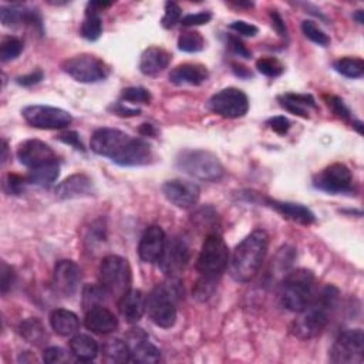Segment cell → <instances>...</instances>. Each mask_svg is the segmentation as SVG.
Here are the masks:
<instances>
[{"mask_svg": "<svg viewBox=\"0 0 364 364\" xmlns=\"http://www.w3.org/2000/svg\"><path fill=\"white\" fill-rule=\"evenodd\" d=\"M90 146L94 154L110 158L121 167H141L153 161V148L146 140L117 128L96 130Z\"/></svg>", "mask_w": 364, "mask_h": 364, "instance_id": "1", "label": "cell"}, {"mask_svg": "<svg viewBox=\"0 0 364 364\" xmlns=\"http://www.w3.org/2000/svg\"><path fill=\"white\" fill-rule=\"evenodd\" d=\"M339 298L340 292L333 285H328L317 292L312 302L299 312L296 321L292 323V333L303 340L321 335L330 322Z\"/></svg>", "mask_w": 364, "mask_h": 364, "instance_id": "2", "label": "cell"}, {"mask_svg": "<svg viewBox=\"0 0 364 364\" xmlns=\"http://www.w3.org/2000/svg\"><path fill=\"white\" fill-rule=\"evenodd\" d=\"M269 245L265 231L256 230L249 234L234 251L231 262V276L241 284L252 281L259 272Z\"/></svg>", "mask_w": 364, "mask_h": 364, "instance_id": "3", "label": "cell"}, {"mask_svg": "<svg viewBox=\"0 0 364 364\" xmlns=\"http://www.w3.org/2000/svg\"><path fill=\"white\" fill-rule=\"evenodd\" d=\"M182 295L181 282L169 278L167 282L157 285L147 299V312L151 321L162 328L169 329L176 322V302Z\"/></svg>", "mask_w": 364, "mask_h": 364, "instance_id": "4", "label": "cell"}, {"mask_svg": "<svg viewBox=\"0 0 364 364\" xmlns=\"http://www.w3.org/2000/svg\"><path fill=\"white\" fill-rule=\"evenodd\" d=\"M316 276L309 269H296L288 273L281 286L282 304L295 313L303 310L316 295Z\"/></svg>", "mask_w": 364, "mask_h": 364, "instance_id": "5", "label": "cell"}, {"mask_svg": "<svg viewBox=\"0 0 364 364\" xmlns=\"http://www.w3.org/2000/svg\"><path fill=\"white\" fill-rule=\"evenodd\" d=\"M176 167L182 172L202 181H219L225 174L219 158L205 150L181 151L176 157Z\"/></svg>", "mask_w": 364, "mask_h": 364, "instance_id": "6", "label": "cell"}, {"mask_svg": "<svg viewBox=\"0 0 364 364\" xmlns=\"http://www.w3.org/2000/svg\"><path fill=\"white\" fill-rule=\"evenodd\" d=\"M230 263V249L218 232L209 234L201 248L197 269L202 276L219 278Z\"/></svg>", "mask_w": 364, "mask_h": 364, "instance_id": "7", "label": "cell"}, {"mask_svg": "<svg viewBox=\"0 0 364 364\" xmlns=\"http://www.w3.org/2000/svg\"><path fill=\"white\" fill-rule=\"evenodd\" d=\"M99 279L108 296L121 298L131 289V267L128 260L118 255L106 256L100 263Z\"/></svg>", "mask_w": 364, "mask_h": 364, "instance_id": "8", "label": "cell"}, {"mask_svg": "<svg viewBox=\"0 0 364 364\" xmlns=\"http://www.w3.org/2000/svg\"><path fill=\"white\" fill-rule=\"evenodd\" d=\"M62 69L78 83L91 84L104 81L110 76V67L93 55H78L63 62Z\"/></svg>", "mask_w": 364, "mask_h": 364, "instance_id": "9", "label": "cell"}, {"mask_svg": "<svg viewBox=\"0 0 364 364\" xmlns=\"http://www.w3.org/2000/svg\"><path fill=\"white\" fill-rule=\"evenodd\" d=\"M208 107L212 113L223 117V118H241L249 110V100L248 96L242 90L235 87H227L216 94H214L209 102Z\"/></svg>", "mask_w": 364, "mask_h": 364, "instance_id": "10", "label": "cell"}, {"mask_svg": "<svg viewBox=\"0 0 364 364\" xmlns=\"http://www.w3.org/2000/svg\"><path fill=\"white\" fill-rule=\"evenodd\" d=\"M364 358V333L361 329L344 330L336 339L330 360L337 364H360Z\"/></svg>", "mask_w": 364, "mask_h": 364, "instance_id": "11", "label": "cell"}, {"mask_svg": "<svg viewBox=\"0 0 364 364\" xmlns=\"http://www.w3.org/2000/svg\"><path fill=\"white\" fill-rule=\"evenodd\" d=\"M26 122L38 130H63L73 122L69 111L52 106H29L22 111Z\"/></svg>", "mask_w": 364, "mask_h": 364, "instance_id": "12", "label": "cell"}, {"mask_svg": "<svg viewBox=\"0 0 364 364\" xmlns=\"http://www.w3.org/2000/svg\"><path fill=\"white\" fill-rule=\"evenodd\" d=\"M313 186L329 194H346L353 191V175L350 169L340 162L332 164L318 174Z\"/></svg>", "mask_w": 364, "mask_h": 364, "instance_id": "13", "label": "cell"}, {"mask_svg": "<svg viewBox=\"0 0 364 364\" xmlns=\"http://www.w3.org/2000/svg\"><path fill=\"white\" fill-rule=\"evenodd\" d=\"M164 197L175 206L188 209L198 204L201 197V190L197 184L190 181L171 179L162 186Z\"/></svg>", "mask_w": 364, "mask_h": 364, "instance_id": "14", "label": "cell"}, {"mask_svg": "<svg viewBox=\"0 0 364 364\" xmlns=\"http://www.w3.org/2000/svg\"><path fill=\"white\" fill-rule=\"evenodd\" d=\"M188 262L190 248L179 238H172L167 242L164 253L158 260L162 272L167 273L169 278H176V275L186 269Z\"/></svg>", "mask_w": 364, "mask_h": 364, "instance_id": "15", "label": "cell"}, {"mask_svg": "<svg viewBox=\"0 0 364 364\" xmlns=\"http://www.w3.org/2000/svg\"><path fill=\"white\" fill-rule=\"evenodd\" d=\"M81 282V269L73 260H59L55 266L53 285L63 298H71Z\"/></svg>", "mask_w": 364, "mask_h": 364, "instance_id": "16", "label": "cell"}, {"mask_svg": "<svg viewBox=\"0 0 364 364\" xmlns=\"http://www.w3.org/2000/svg\"><path fill=\"white\" fill-rule=\"evenodd\" d=\"M18 158L20 164L30 169L57 161V157L52 147L40 140L23 141L18 148Z\"/></svg>", "mask_w": 364, "mask_h": 364, "instance_id": "17", "label": "cell"}, {"mask_svg": "<svg viewBox=\"0 0 364 364\" xmlns=\"http://www.w3.org/2000/svg\"><path fill=\"white\" fill-rule=\"evenodd\" d=\"M130 350V360L134 363H157L161 358L160 350L150 342L141 329H134L127 335L125 340Z\"/></svg>", "mask_w": 364, "mask_h": 364, "instance_id": "18", "label": "cell"}, {"mask_svg": "<svg viewBox=\"0 0 364 364\" xmlns=\"http://www.w3.org/2000/svg\"><path fill=\"white\" fill-rule=\"evenodd\" d=\"M167 245V237L161 226L153 225L147 227L139 245V255L146 263H155L161 259Z\"/></svg>", "mask_w": 364, "mask_h": 364, "instance_id": "19", "label": "cell"}, {"mask_svg": "<svg viewBox=\"0 0 364 364\" xmlns=\"http://www.w3.org/2000/svg\"><path fill=\"white\" fill-rule=\"evenodd\" d=\"M85 328L97 335H110L118 328V321L111 310L103 304H97L85 312Z\"/></svg>", "mask_w": 364, "mask_h": 364, "instance_id": "20", "label": "cell"}, {"mask_svg": "<svg viewBox=\"0 0 364 364\" xmlns=\"http://www.w3.org/2000/svg\"><path fill=\"white\" fill-rule=\"evenodd\" d=\"M118 310L125 322L131 325L140 322L147 310V299L144 293L139 289H130L120 298Z\"/></svg>", "mask_w": 364, "mask_h": 364, "instance_id": "21", "label": "cell"}, {"mask_svg": "<svg viewBox=\"0 0 364 364\" xmlns=\"http://www.w3.org/2000/svg\"><path fill=\"white\" fill-rule=\"evenodd\" d=\"M93 181L85 174H74L66 178L56 188V197L59 200H73L88 197L93 194Z\"/></svg>", "mask_w": 364, "mask_h": 364, "instance_id": "22", "label": "cell"}, {"mask_svg": "<svg viewBox=\"0 0 364 364\" xmlns=\"http://www.w3.org/2000/svg\"><path fill=\"white\" fill-rule=\"evenodd\" d=\"M208 77V69L198 63L179 64L169 73V81L175 85H201Z\"/></svg>", "mask_w": 364, "mask_h": 364, "instance_id": "23", "label": "cell"}, {"mask_svg": "<svg viewBox=\"0 0 364 364\" xmlns=\"http://www.w3.org/2000/svg\"><path fill=\"white\" fill-rule=\"evenodd\" d=\"M267 206L279 212L284 218H288L293 222L302 223V225H312L316 222V215L304 205L293 204V202H282L276 200H266Z\"/></svg>", "mask_w": 364, "mask_h": 364, "instance_id": "24", "label": "cell"}, {"mask_svg": "<svg viewBox=\"0 0 364 364\" xmlns=\"http://www.w3.org/2000/svg\"><path fill=\"white\" fill-rule=\"evenodd\" d=\"M0 20L6 27H18L20 24L41 26V18L37 10H29L19 5L2 6V9H0Z\"/></svg>", "mask_w": 364, "mask_h": 364, "instance_id": "25", "label": "cell"}, {"mask_svg": "<svg viewBox=\"0 0 364 364\" xmlns=\"http://www.w3.org/2000/svg\"><path fill=\"white\" fill-rule=\"evenodd\" d=\"M171 62V55L162 48H148L140 59V71L146 76H157L162 73Z\"/></svg>", "mask_w": 364, "mask_h": 364, "instance_id": "26", "label": "cell"}, {"mask_svg": "<svg viewBox=\"0 0 364 364\" xmlns=\"http://www.w3.org/2000/svg\"><path fill=\"white\" fill-rule=\"evenodd\" d=\"M50 325L59 336L69 337L78 330L80 322L76 313L66 309H57L50 316Z\"/></svg>", "mask_w": 364, "mask_h": 364, "instance_id": "27", "label": "cell"}, {"mask_svg": "<svg viewBox=\"0 0 364 364\" xmlns=\"http://www.w3.org/2000/svg\"><path fill=\"white\" fill-rule=\"evenodd\" d=\"M279 103L285 110L302 118H309V108H316V102L310 94L288 93L279 97Z\"/></svg>", "mask_w": 364, "mask_h": 364, "instance_id": "28", "label": "cell"}, {"mask_svg": "<svg viewBox=\"0 0 364 364\" xmlns=\"http://www.w3.org/2000/svg\"><path fill=\"white\" fill-rule=\"evenodd\" d=\"M70 350L80 361H91L99 354V343L88 335H77L70 340Z\"/></svg>", "mask_w": 364, "mask_h": 364, "instance_id": "29", "label": "cell"}, {"mask_svg": "<svg viewBox=\"0 0 364 364\" xmlns=\"http://www.w3.org/2000/svg\"><path fill=\"white\" fill-rule=\"evenodd\" d=\"M102 33H103V22H102L100 10H97L91 4H88L85 10V18L81 23L80 34L88 41H96L100 38Z\"/></svg>", "mask_w": 364, "mask_h": 364, "instance_id": "30", "label": "cell"}, {"mask_svg": "<svg viewBox=\"0 0 364 364\" xmlns=\"http://www.w3.org/2000/svg\"><path fill=\"white\" fill-rule=\"evenodd\" d=\"M19 332H20V336L26 342H29L30 344H34V346H43L49 340V335H48V332H46L44 325L38 321L37 317H30V318L23 321L19 326Z\"/></svg>", "mask_w": 364, "mask_h": 364, "instance_id": "31", "label": "cell"}, {"mask_svg": "<svg viewBox=\"0 0 364 364\" xmlns=\"http://www.w3.org/2000/svg\"><path fill=\"white\" fill-rule=\"evenodd\" d=\"M59 175H60V165H59V161H55V162L30 169V172L27 175V181H29V184H34V186L46 188V187H50L53 182L59 178Z\"/></svg>", "mask_w": 364, "mask_h": 364, "instance_id": "32", "label": "cell"}, {"mask_svg": "<svg viewBox=\"0 0 364 364\" xmlns=\"http://www.w3.org/2000/svg\"><path fill=\"white\" fill-rule=\"evenodd\" d=\"M103 358L107 363H125L130 360V350L125 342L120 339H107L102 347Z\"/></svg>", "mask_w": 364, "mask_h": 364, "instance_id": "33", "label": "cell"}, {"mask_svg": "<svg viewBox=\"0 0 364 364\" xmlns=\"http://www.w3.org/2000/svg\"><path fill=\"white\" fill-rule=\"evenodd\" d=\"M333 69L347 78H360L364 74V62L360 57H343L333 63Z\"/></svg>", "mask_w": 364, "mask_h": 364, "instance_id": "34", "label": "cell"}, {"mask_svg": "<svg viewBox=\"0 0 364 364\" xmlns=\"http://www.w3.org/2000/svg\"><path fill=\"white\" fill-rule=\"evenodd\" d=\"M205 48V38L201 33L190 30L181 33L178 37V49L186 53H198Z\"/></svg>", "mask_w": 364, "mask_h": 364, "instance_id": "35", "label": "cell"}, {"mask_svg": "<svg viewBox=\"0 0 364 364\" xmlns=\"http://www.w3.org/2000/svg\"><path fill=\"white\" fill-rule=\"evenodd\" d=\"M121 102L130 104H150L153 96L150 91L144 87H127L121 91Z\"/></svg>", "mask_w": 364, "mask_h": 364, "instance_id": "36", "label": "cell"}, {"mask_svg": "<svg viewBox=\"0 0 364 364\" xmlns=\"http://www.w3.org/2000/svg\"><path fill=\"white\" fill-rule=\"evenodd\" d=\"M23 52V41L18 37H6L0 44V60L4 63L18 59Z\"/></svg>", "mask_w": 364, "mask_h": 364, "instance_id": "37", "label": "cell"}, {"mask_svg": "<svg viewBox=\"0 0 364 364\" xmlns=\"http://www.w3.org/2000/svg\"><path fill=\"white\" fill-rule=\"evenodd\" d=\"M106 296H108V293L102 285H87L83 292V306L85 310H88L97 304H102Z\"/></svg>", "mask_w": 364, "mask_h": 364, "instance_id": "38", "label": "cell"}, {"mask_svg": "<svg viewBox=\"0 0 364 364\" xmlns=\"http://www.w3.org/2000/svg\"><path fill=\"white\" fill-rule=\"evenodd\" d=\"M256 69L260 74L266 77H279L285 71V66L275 57H262L256 62Z\"/></svg>", "mask_w": 364, "mask_h": 364, "instance_id": "39", "label": "cell"}, {"mask_svg": "<svg viewBox=\"0 0 364 364\" xmlns=\"http://www.w3.org/2000/svg\"><path fill=\"white\" fill-rule=\"evenodd\" d=\"M302 31L303 34L312 40L313 43L322 46V48H328V46L330 44V37L323 31L318 29L313 22L310 20H304L302 22Z\"/></svg>", "mask_w": 364, "mask_h": 364, "instance_id": "40", "label": "cell"}, {"mask_svg": "<svg viewBox=\"0 0 364 364\" xmlns=\"http://www.w3.org/2000/svg\"><path fill=\"white\" fill-rule=\"evenodd\" d=\"M219 278H211V276H202L198 279L195 288H194V296L204 302L206 299H209L212 296V293L215 292L216 288V282Z\"/></svg>", "mask_w": 364, "mask_h": 364, "instance_id": "41", "label": "cell"}, {"mask_svg": "<svg viewBox=\"0 0 364 364\" xmlns=\"http://www.w3.org/2000/svg\"><path fill=\"white\" fill-rule=\"evenodd\" d=\"M27 182V176L23 178L16 174H8L4 179V190L9 195H20L24 191V186Z\"/></svg>", "mask_w": 364, "mask_h": 364, "instance_id": "42", "label": "cell"}, {"mask_svg": "<svg viewBox=\"0 0 364 364\" xmlns=\"http://www.w3.org/2000/svg\"><path fill=\"white\" fill-rule=\"evenodd\" d=\"M182 10L175 2H167L165 4V13L161 19V24L164 29H172L178 22H181Z\"/></svg>", "mask_w": 364, "mask_h": 364, "instance_id": "43", "label": "cell"}, {"mask_svg": "<svg viewBox=\"0 0 364 364\" xmlns=\"http://www.w3.org/2000/svg\"><path fill=\"white\" fill-rule=\"evenodd\" d=\"M15 270L12 266H9L6 262H2V267H0V288H2V293H8V290L15 284Z\"/></svg>", "mask_w": 364, "mask_h": 364, "instance_id": "44", "label": "cell"}, {"mask_svg": "<svg viewBox=\"0 0 364 364\" xmlns=\"http://www.w3.org/2000/svg\"><path fill=\"white\" fill-rule=\"evenodd\" d=\"M212 19V13L211 12H200V13H194V15H187L186 18L181 19V24L186 27H192V26H202V24H208Z\"/></svg>", "mask_w": 364, "mask_h": 364, "instance_id": "45", "label": "cell"}, {"mask_svg": "<svg viewBox=\"0 0 364 364\" xmlns=\"http://www.w3.org/2000/svg\"><path fill=\"white\" fill-rule=\"evenodd\" d=\"M329 107L332 108V111L342 120H351V113L349 110V107L344 104V102L340 99V97H336V96H332L329 99Z\"/></svg>", "mask_w": 364, "mask_h": 364, "instance_id": "46", "label": "cell"}, {"mask_svg": "<svg viewBox=\"0 0 364 364\" xmlns=\"http://www.w3.org/2000/svg\"><path fill=\"white\" fill-rule=\"evenodd\" d=\"M266 124L270 127V130H273L279 135H285L290 130V121L285 115L273 117V118L267 120Z\"/></svg>", "mask_w": 364, "mask_h": 364, "instance_id": "47", "label": "cell"}, {"mask_svg": "<svg viewBox=\"0 0 364 364\" xmlns=\"http://www.w3.org/2000/svg\"><path fill=\"white\" fill-rule=\"evenodd\" d=\"M227 43H230L231 50H232L237 56L244 57V59H251V57H252L251 50L242 43V40H241L239 37L230 36V37H227Z\"/></svg>", "mask_w": 364, "mask_h": 364, "instance_id": "48", "label": "cell"}, {"mask_svg": "<svg viewBox=\"0 0 364 364\" xmlns=\"http://www.w3.org/2000/svg\"><path fill=\"white\" fill-rule=\"evenodd\" d=\"M43 360L46 363H63L66 360V351L62 347H48L43 353Z\"/></svg>", "mask_w": 364, "mask_h": 364, "instance_id": "49", "label": "cell"}, {"mask_svg": "<svg viewBox=\"0 0 364 364\" xmlns=\"http://www.w3.org/2000/svg\"><path fill=\"white\" fill-rule=\"evenodd\" d=\"M234 31L242 34V36H246V37H253L258 34L259 29L255 26V24H251L248 22H244V20H237L234 23H231L230 26Z\"/></svg>", "mask_w": 364, "mask_h": 364, "instance_id": "50", "label": "cell"}, {"mask_svg": "<svg viewBox=\"0 0 364 364\" xmlns=\"http://www.w3.org/2000/svg\"><path fill=\"white\" fill-rule=\"evenodd\" d=\"M59 140H60L62 143H64V144H69V146L74 147V148L78 150V151H83V153L85 151L83 143L80 141V135H78L76 131H66V132L60 134V135H59Z\"/></svg>", "mask_w": 364, "mask_h": 364, "instance_id": "51", "label": "cell"}, {"mask_svg": "<svg viewBox=\"0 0 364 364\" xmlns=\"http://www.w3.org/2000/svg\"><path fill=\"white\" fill-rule=\"evenodd\" d=\"M43 78H44V73L40 69H37V70H34V71H31V73H29L26 76L18 77L16 81H18V84H20L23 87H30V85H34V84L40 83Z\"/></svg>", "mask_w": 364, "mask_h": 364, "instance_id": "52", "label": "cell"}, {"mask_svg": "<svg viewBox=\"0 0 364 364\" xmlns=\"http://www.w3.org/2000/svg\"><path fill=\"white\" fill-rule=\"evenodd\" d=\"M270 19H272V26L275 27V30L278 31V34L281 37H288V29L285 24V20L282 19V16L278 13V10H272L270 12Z\"/></svg>", "mask_w": 364, "mask_h": 364, "instance_id": "53", "label": "cell"}, {"mask_svg": "<svg viewBox=\"0 0 364 364\" xmlns=\"http://www.w3.org/2000/svg\"><path fill=\"white\" fill-rule=\"evenodd\" d=\"M111 108H113V111H114L117 115H121V117H134V115H139V114L141 113L140 110L125 107L124 103H118V104L113 106Z\"/></svg>", "mask_w": 364, "mask_h": 364, "instance_id": "54", "label": "cell"}, {"mask_svg": "<svg viewBox=\"0 0 364 364\" xmlns=\"http://www.w3.org/2000/svg\"><path fill=\"white\" fill-rule=\"evenodd\" d=\"M140 134L144 136H153L155 135V128L153 124H143L140 128Z\"/></svg>", "mask_w": 364, "mask_h": 364, "instance_id": "55", "label": "cell"}, {"mask_svg": "<svg viewBox=\"0 0 364 364\" xmlns=\"http://www.w3.org/2000/svg\"><path fill=\"white\" fill-rule=\"evenodd\" d=\"M234 71L241 76V77H249L252 76V73L249 70H246V67H242V66H238V64H234Z\"/></svg>", "mask_w": 364, "mask_h": 364, "instance_id": "56", "label": "cell"}, {"mask_svg": "<svg viewBox=\"0 0 364 364\" xmlns=\"http://www.w3.org/2000/svg\"><path fill=\"white\" fill-rule=\"evenodd\" d=\"M353 18L357 20L358 24H363V23H364V19H363V10H357V12L354 13Z\"/></svg>", "mask_w": 364, "mask_h": 364, "instance_id": "57", "label": "cell"}, {"mask_svg": "<svg viewBox=\"0 0 364 364\" xmlns=\"http://www.w3.org/2000/svg\"><path fill=\"white\" fill-rule=\"evenodd\" d=\"M234 6H237V8H252L253 6V4L252 2H248V4H244V2H237V4H232Z\"/></svg>", "mask_w": 364, "mask_h": 364, "instance_id": "58", "label": "cell"}, {"mask_svg": "<svg viewBox=\"0 0 364 364\" xmlns=\"http://www.w3.org/2000/svg\"><path fill=\"white\" fill-rule=\"evenodd\" d=\"M8 160V143L4 141V157H2V162L5 164Z\"/></svg>", "mask_w": 364, "mask_h": 364, "instance_id": "59", "label": "cell"}]
</instances>
